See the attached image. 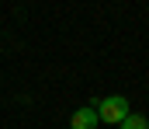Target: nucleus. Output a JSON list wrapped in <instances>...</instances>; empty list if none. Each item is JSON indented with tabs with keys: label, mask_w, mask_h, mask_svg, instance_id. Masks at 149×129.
<instances>
[{
	"label": "nucleus",
	"mask_w": 149,
	"mask_h": 129,
	"mask_svg": "<svg viewBox=\"0 0 149 129\" xmlns=\"http://www.w3.org/2000/svg\"><path fill=\"white\" fill-rule=\"evenodd\" d=\"M97 126H101V119H97V112H94L90 105H83V108H76V112H73L70 129H97Z\"/></svg>",
	"instance_id": "nucleus-2"
},
{
	"label": "nucleus",
	"mask_w": 149,
	"mask_h": 129,
	"mask_svg": "<svg viewBox=\"0 0 149 129\" xmlns=\"http://www.w3.org/2000/svg\"><path fill=\"white\" fill-rule=\"evenodd\" d=\"M121 129H149V119H146V115H135V112H128V119L121 122Z\"/></svg>",
	"instance_id": "nucleus-3"
},
{
	"label": "nucleus",
	"mask_w": 149,
	"mask_h": 129,
	"mask_svg": "<svg viewBox=\"0 0 149 129\" xmlns=\"http://www.w3.org/2000/svg\"><path fill=\"white\" fill-rule=\"evenodd\" d=\"M90 108L97 112L101 122H114V126H121V122L128 119V98H125V94H108V98L94 101Z\"/></svg>",
	"instance_id": "nucleus-1"
}]
</instances>
